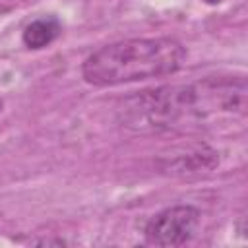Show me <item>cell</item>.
I'll return each instance as SVG.
<instances>
[{
	"label": "cell",
	"mask_w": 248,
	"mask_h": 248,
	"mask_svg": "<svg viewBox=\"0 0 248 248\" xmlns=\"http://www.w3.org/2000/svg\"><path fill=\"white\" fill-rule=\"evenodd\" d=\"M244 112V76H209L190 83L140 91L124 99L118 120L138 134L200 132L229 124Z\"/></svg>",
	"instance_id": "6da1fadb"
},
{
	"label": "cell",
	"mask_w": 248,
	"mask_h": 248,
	"mask_svg": "<svg viewBox=\"0 0 248 248\" xmlns=\"http://www.w3.org/2000/svg\"><path fill=\"white\" fill-rule=\"evenodd\" d=\"M186 48L170 37L126 39L101 46L81 64V76L95 87H110L180 70Z\"/></svg>",
	"instance_id": "7a4b0ae2"
},
{
	"label": "cell",
	"mask_w": 248,
	"mask_h": 248,
	"mask_svg": "<svg viewBox=\"0 0 248 248\" xmlns=\"http://www.w3.org/2000/svg\"><path fill=\"white\" fill-rule=\"evenodd\" d=\"M200 225V211L192 205H172L153 215L145 229V242L151 246H182Z\"/></svg>",
	"instance_id": "3957f363"
},
{
	"label": "cell",
	"mask_w": 248,
	"mask_h": 248,
	"mask_svg": "<svg viewBox=\"0 0 248 248\" xmlns=\"http://www.w3.org/2000/svg\"><path fill=\"white\" fill-rule=\"evenodd\" d=\"M217 163H219L217 153L207 145H200L194 151L174 155L172 159L163 161V170H167L170 174H190V172L209 170Z\"/></svg>",
	"instance_id": "277c9868"
},
{
	"label": "cell",
	"mask_w": 248,
	"mask_h": 248,
	"mask_svg": "<svg viewBox=\"0 0 248 248\" xmlns=\"http://www.w3.org/2000/svg\"><path fill=\"white\" fill-rule=\"evenodd\" d=\"M60 35V21L52 16H45L39 19H33L21 33V41L27 48L39 50L48 46L56 37Z\"/></svg>",
	"instance_id": "5b68a950"
},
{
	"label": "cell",
	"mask_w": 248,
	"mask_h": 248,
	"mask_svg": "<svg viewBox=\"0 0 248 248\" xmlns=\"http://www.w3.org/2000/svg\"><path fill=\"white\" fill-rule=\"evenodd\" d=\"M205 2H207V4H219L221 0H205Z\"/></svg>",
	"instance_id": "8992f818"
},
{
	"label": "cell",
	"mask_w": 248,
	"mask_h": 248,
	"mask_svg": "<svg viewBox=\"0 0 248 248\" xmlns=\"http://www.w3.org/2000/svg\"><path fill=\"white\" fill-rule=\"evenodd\" d=\"M0 110H2V99H0Z\"/></svg>",
	"instance_id": "52a82bcc"
}]
</instances>
